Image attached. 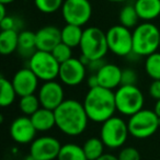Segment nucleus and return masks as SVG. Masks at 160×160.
<instances>
[{
	"label": "nucleus",
	"instance_id": "5",
	"mask_svg": "<svg viewBox=\"0 0 160 160\" xmlns=\"http://www.w3.org/2000/svg\"><path fill=\"white\" fill-rule=\"evenodd\" d=\"M129 134L137 139L149 138L159 129L160 118L153 110L142 109L127 121Z\"/></svg>",
	"mask_w": 160,
	"mask_h": 160
},
{
	"label": "nucleus",
	"instance_id": "19",
	"mask_svg": "<svg viewBox=\"0 0 160 160\" xmlns=\"http://www.w3.org/2000/svg\"><path fill=\"white\" fill-rule=\"evenodd\" d=\"M30 118L38 132L51 131L53 127L56 126V118L54 111L45 109L43 107H41L35 113L32 114Z\"/></svg>",
	"mask_w": 160,
	"mask_h": 160
},
{
	"label": "nucleus",
	"instance_id": "7",
	"mask_svg": "<svg viewBox=\"0 0 160 160\" xmlns=\"http://www.w3.org/2000/svg\"><path fill=\"white\" fill-rule=\"evenodd\" d=\"M129 129L127 122L118 116H112L102 123L100 128V138L105 147L110 149H118L123 147L128 137Z\"/></svg>",
	"mask_w": 160,
	"mask_h": 160
},
{
	"label": "nucleus",
	"instance_id": "28",
	"mask_svg": "<svg viewBox=\"0 0 160 160\" xmlns=\"http://www.w3.org/2000/svg\"><path fill=\"white\" fill-rule=\"evenodd\" d=\"M19 108H20L21 112L24 115L31 116L32 114H34L41 108V102L38 100V97L35 96V93L20 97Z\"/></svg>",
	"mask_w": 160,
	"mask_h": 160
},
{
	"label": "nucleus",
	"instance_id": "32",
	"mask_svg": "<svg viewBox=\"0 0 160 160\" xmlns=\"http://www.w3.org/2000/svg\"><path fill=\"white\" fill-rule=\"evenodd\" d=\"M118 160H140V152L135 147H124L118 155Z\"/></svg>",
	"mask_w": 160,
	"mask_h": 160
},
{
	"label": "nucleus",
	"instance_id": "10",
	"mask_svg": "<svg viewBox=\"0 0 160 160\" xmlns=\"http://www.w3.org/2000/svg\"><path fill=\"white\" fill-rule=\"evenodd\" d=\"M62 16L67 24L83 27L92 17V6L89 0H64Z\"/></svg>",
	"mask_w": 160,
	"mask_h": 160
},
{
	"label": "nucleus",
	"instance_id": "35",
	"mask_svg": "<svg viewBox=\"0 0 160 160\" xmlns=\"http://www.w3.org/2000/svg\"><path fill=\"white\" fill-rule=\"evenodd\" d=\"M107 62H104V58H101V59H93L90 60L87 65V68L91 71L92 73H97L101 68H102Z\"/></svg>",
	"mask_w": 160,
	"mask_h": 160
},
{
	"label": "nucleus",
	"instance_id": "29",
	"mask_svg": "<svg viewBox=\"0 0 160 160\" xmlns=\"http://www.w3.org/2000/svg\"><path fill=\"white\" fill-rule=\"evenodd\" d=\"M34 6L40 12L45 14L55 13L62 9L64 0H33Z\"/></svg>",
	"mask_w": 160,
	"mask_h": 160
},
{
	"label": "nucleus",
	"instance_id": "8",
	"mask_svg": "<svg viewBox=\"0 0 160 160\" xmlns=\"http://www.w3.org/2000/svg\"><path fill=\"white\" fill-rule=\"evenodd\" d=\"M28 67L42 81L55 80L59 75L60 64L53 56L52 52L38 51L29 58Z\"/></svg>",
	"mask_w": 160,
	"mask_h": 160
},
{
	"label": "nucleus",
	"instance_id": "14",
	"mask_svg": "<svg viewBox=\"0 0 160 160\" xmlns=\"http://www.w3.org/2000/svg\"><path fill=\"white\" fill-rule=\"evenodd\" d=\"M38 133L30 116L22 115L14 118L10 125V136L17 144H31Z\"/></svg>",
	"mask_w": 160,
	"mask_h": 160
},
{
	"label": "nucleus",
	"instance_id": "22",
	"mask_svg": "<svg viewBox=\"0 0 160 160\" xmlns=\"http://www.w3.org/2000/svg\"><path fill=\"white\" fill-rule=\"evenodd\" d=\"M83 30L81 27L75 24H67L62 29V42L75 48L80 45L81 38H82Z\"/></svg>",
	"mask_w": 160,
	"mask_h": 160
},
{
	"label": "nucleus",
	"instance_id": "15",
	"mask_svg": "<svg viewBox=\"0 0 160 160\" xmlns=\"http://www.w3.org/2000/svg\"><path fill=\"white\" fill-rule=\"evenodd\" d=\"M12 85L19 97H24L28 94H34L38 88L40 79L38 76L29 68H21L12 77Z\"/></svg>",
	"mask_w": 160,
	"mask_h": 160
},
{
	"label": "nucleus",
	"instance_id": "42",
	"mask_svg": "<svg viewBox=\"0 0 160 160\" xmlns=\"http://www.w3.org/2000/svg\"><path fill=\"white\" fill-rule=\"evenodd\" d=\"M105 1H109V2H123L125 0H105Z\"/></svg>",
	"mask_w": 160,
	"mask_h": 160
},
{
	"label": "nucleus",
	"instance_id": "33",
	"mask_svg": "<svg viewBox=\"0 0 160 160\" xmlns=\"http://www.w3.org/2000/svg\"><path fill=\"white\" fill-rule=\"evenodd\" d=\"M137 73L134 69L125 68L122 71V86H134L137 83Z\"/></svg>",
	"mask_w": 160,
	"mask_h": 160
},
{
	"label": "nucleus",
	"instance_id": "17",
	"mask_svg": "<svg viewBox=\"0 0 160 160\" xmlns=\"http://www.w3.org/2000/svg\"><path fill=\"white\" fill-rule=\"evenodd\" d=\"M122 71L118 65L105 64L100 70L97 72L99 79V86L110 90H116L122 86Z\"/></svg>",
	"mask_w": 160,
	"mask_h": 160
},
{
	"label": "nucleus",
	"instance_id": "39",
	"mask_svg": "<svg viewBox=\"0 0 160 160\" xmlns=\"http://www.w3.org/2000/svg\"><path fill=\"white\" fill-rule=\"evenodd\" d=\"M153 111H155V113L160 118V99L156 101L155 107H153Z\"/></svg>",
	"mask_w": 160,
	"mask_h": 160
},
{
	"label": "nucleus",
	"instance_id": "12",
	"mask_svg": "<svg viewBox=\"0 0 160 160\" xmlns=\"http://www.w3.org/2000/svg\"><path fill=\"white\" fill-rule=\"evenodd\" d=\"M62 145L53 136H41L30 145V153L38 160H57Z\"/></svg>",
	"mask_w": 160,
	"mask_h": 160
},
{
	"label": "nucleus",
	"instance_id": "31",
	"mask_svg": "<svg viewBox=\"0 0 160 160\" xmlns=\"http://www.w3.org/2000/svg\"><path fill=\"white\" fill-rule=\"evenodd\" d=\"M22 21L19 18L12 16H7L6 18L0 20V28L2 30H14V31H20L22 28Z\"/></svg>",
	"mask_w": 160,
	"mask_h": 160
},
{
	"label": "nucleus",
	"instance_id": "30",
	"mask_svg": "<svg viewBox=\"0 0 160 160\" xmlns=\"http://www.w3.org/2000/svg\"><path fill=\"white\" fill-rule=\"evenodd\" d=\"M52 54H53V56L57 59V62L59 64H62V62H67V60L72 57V48L67 44H65V43L60 42L52 51Z\"/></svg>",
	"mask_w": 160,
	"mask_h": 160
},
{
	"label": "nucleus",
	"instance_id": "1",
	"mask_svg": "<svg viewBox=\"0 0 160 160\" xmlns=\"http://www.w3.org/2000/svg\"><path fill=\"white\" fill-rule=\"evenodd\" d=\"M56 127L64 135L76 137L85 133L89 118L85 107L75 99H65L64 102L54 111Z\"/></svg>",
	"mask_w": 160,
	"mask_h": 160
},
{
	"label": "nucleus",
	"instance_id": "25",
	"mask_svg": "<svg viewBox=\"0 0 160 160\" xmlns=\"http://www.w3.org/2000/svg\"><path fill=\"white\" fill-rule=\"evenodd\" d=\"M83 151L87 156L88 160H97L102 155H104L105 145L101 138L91 137L88 138L82 146Z\"/></svg>",
	"mask_w": 160,
	"mask_h": 160
},
{
	"label": "nucleus",
	"instance_id": "36",
	"mask_svg": "<svg viewBox=\"0 0 160 160\" xmlns=\"http://www.w3.org/2000/svg\"><path fill=\"white\" fill-rule=\"evenodd\" d=\"M87 85L89 86V89L99 87V79H98V75H97V73H91V75L88 77Z\"/></svg>",
	"mask_w": 160,
	"mask_h": 160
},
{
	"label": "nucleus",
	"instance_id": "6",
	"mask_svg": "<svg viewBox=\"0 0 160 160\" xmlns=\"http://www.w3.org/2000/svg\"><path fill=\"white\" fill-rule=\"evenodd\" d=\"M116 111L124 116H132L144 109L145 97L136 85L120 86L114 91Z\"/></svg>",
	"mask_w": 160,
	"mask_h": 160
},
{
	"label": "nucleus",
	"instance_id": "3",
	"mask_svg": "<svg viewBox=\"0 0 160 160\" xmlns=\"http://www.w3.org/2000/svg\"><path fill=\"white\" fill-rule=\"evenodd\" d=\"M160 31L151 22H142L133 30V52L139 57H147L159 48Z\"/></svg>",
	"mask_w": 160,
	"mask_h": 160
},
{
	"label": "nucleus",
	"instance_id": "13",
	"mask_svg": "<svg viewBox=\"0 0 160 160\" xmlns=\"http://www.w3.org/2000/svg\"><path fill=\"white\" fill-rule=\"evenodd\" d=\"M41 107L55 111L65 100V92L62 83L55 80L45 81L38 92Z\"/></svg>",
	"mask_w": 160,
	"mask_h": 160
},
{
	"label": "nucleus",
	"instance_id": "23",
	"mask_svg": "<svg viewBox=\"0 0 160 160\" xmlns=\"http://www.w3.org/2000/svg\"><path fill=\"white\" fill-rule=\"evenodd\" d=\"M57 160H88L82 146L75 142L64 144L58 153Z\"/></svg>",
	"mask_w": 160,
	"mask_h": 160
},
{
	"label": "nucleus",
	"instance_id": "26",
	"mask_svg": "<svg viewBox=\"0 0 160 160\" xmlns=\"http://www.w3.org/2000/svg\"><path fill=\"white\" fill-rule=\"evenodd\" d=\"M139 17L135 9L134 5H126L121 9L120 13H118V21L120 24L124 25L125 28L128 29H135L138 25V21H139Z\"/></svg>",
	"mask_w": 160,
	"mask_h": 160
},
{
	"label": "nucleus",
	"instance_id": "40",
	"mask_svg": "<svg viewBox=\"0 0 160 160\" xmlns=\"http://www.w3.org/2000/svg\"><path fill=\"white\" fill-rule=\"evenodd\" d=\"M16 0H0V3H5V5H10V3L14 2Z\"/></svg>",
	"mask_w": 160,
	"mask_h": 160
},
{
	"label": "nucleus",
	"instance_id": "9",
	"mask_svg": "<svg viewBox=\"0 0 160 160\" xmlns=\"http://www.w3.org/2000/svg\"><path fill=\"white\" fill-rule=\"evenodd\" d=\"M109 51L114 55L127 57L133 52V32L122 24L113 25L107 31Z\"/></svg>",
	"mask_w": 160,
	"mask_h": 160
},
{
	"label": "nucleus",
	"instance_id": "41",
	"mask_svg": "<svg viewBox=\"0 0 160 160\" xmlns=\"http://www.w3.org/2000/svg\"><path fill=\"white\" fill-rule=\"evenodd\" d=\"M23 160H38L36 158H34L33 156L30 153V155H28V156H25L24 158H23Z\"/></svg>",
	"mask_w": 160,
	"mask_h": 160
},
{
	"label": "nucleus",
	"instance_id": "16",
	"mask_svg": "<svg viewBox=\"0 0 160 160\" xmlns=\"http://www.w3.org/2000/svg\"><path fill=\"white\" fill-rule=\"evenodd\" d=\"M36 47L40 51L52 52L62 42V30L55 25H46L36 32Z\"/></svg>",
	"mask_w": 160,
	"mask_h": 160
},
{
	"label": "nucleus",
	"instance_id": "27",
	"mask_svg": "<svg viewBox=\"0 0 160 160\" xmlns=\"http://www.w3.org/2000/svg\"><path fill=\"white\" fill-rule=\"evenodd\" d=\"M145 71L152 80H160V53L155 52L145 59Z\"/></svg>",
	"mask_w": 160,
	"mask_h": 160
},
{
	"label": "nucleus",
	"instance_id": "37",
	"mask_svg": "<svg viewBox=\"0 0 160 160\" xmlns=\"http://www.w3.org/2000/svg\"><path fill=\"white\" fill-rule=\"evenodd\" d=\"M97 160H118V156H114L112 153H104V155H102Z\"/></svg>",
	"mask_w": 160,
	"mask_h": 160
},
{
	"label": "nucleus",
	"instance_id": "21",
	"mask_svg": "<svg viewBox=\"0 0 160 160\" xmlns=\"http://www.w3.org/2000/svg\"><path fill=\"white\" fill-rule=\"evenodd\" d=\"M19 32L14 30H2L0 32V53L7 56L18 51Z\"/></svg>",
	"mask_w": 160,
	"mask_h": 160
},
{
	"label": "nucleus",
	"instance_id": "43",
	"mask_svg": "<svg viewBox=\"0 0 160 160\" xmlns=\"http://www.w3.org/2000/svg\"><path fill=\"white\" fill-rule=\"evenodd\" d=\"M159 48H160V41H159Z\"/></svg>",
	"mask_w": 160,
	"mask_h": 160
},
{
	"label": "nucleus",
	"instance_id": "4",
	"mask_svg": "<svg viewBox=\"0 0 160 160\" xmlns=\"http://www.w3.org/2000/svg\"><path fill=\"white\" fill-rule=\"evenodd\" d=\"M81 56L89 60L104 58L109 52L107 34L97 27H89L83 30L82 38L79 45Z\"/></svg>",
	"mask_w": 160,
	"mask_h": 160
},
{
	"label": "nucleus",
	"instance_id": "24",
	"mask_svg": "<svg viewBox=\"0 0 160 160\" xmlns=\"http://www.w3.org/2000/svg\"><path fill=\"white\" fill-rule=\"evenodd\" d=\"M17 91L12 81L8 80L3 76L0 78V105L2 108L10 107L17 98Z\"/></svg>",
	"mask_w": 160,
	"mask_h": 160
},
{
	"label": "nucleus",
	"instance_id": "20",
	"mask_svg": "<svg viewBox=\"0 0 160 160\" xmlns=\"http://www.w3.org/2000/svg\"><path fill=\"white\" fill-rule=\"evenodd\" d=\"M36 47V34L29 30H23L19 32V45L18 52L23 57L30 58L35 52Z\"/></svg>",
	"mask_w": 160,
	"mask_h": 160
},
{
	"label": "nucleus",
	"instance_id": "38",
	"mask_svg": "<svg viewBox=\"0 0 160 160\" xmlns=\"http://www.w3.org/2000/svg\"><path fill=\"white\" fill-rule=\"evenodd\" d=\"M6 6L5 3H0V20L7 17V13H6Z\"/></svg>",
	"mask_w": 160,
	"mask_h": 160
},
{
	"label": "nucleus",
	"instance_id": "2",
	"mask_svg": "<svg viewBox=\"0 0 160 160\" xmlns=\"http://www.w3.org/2000/svg\"><path fill=\"white\" fill-rule=\"evenodd\" d=\"M82 104L89 120L94 123L102 124L114 116V113L116 112L114 91L101 86L89 89L85 96Z\"/></svg>",
	"mask_w": 160,
	"mask_h": 160
},
{
	"label": "nucleus",
	"instance_id": "34",
	"mask_svg": "<svg viewBox=\"0 0 160 160\" xmlns=\"http://www.w3.org/2000/svg\"><path fill=\"white\" fill-rule=\"evenodd\" d=\"M149 94L152 99L156 101L160 99V80H152V82L150 83L148 88Z\"/></svg>",
	"mask_w": 160,
	"mask_h": 160
},
{
	"label": "nucleus",
	"instance_id": "11",
	"mask_svg": "<svg viewBox=\"0 0 160 160\" xmlns=\"http://www.w3.org/2000/svg\"><path fill=\"white\" fill-rule=\"evenodd\" d=\"M87 77V66L80 58L71 57L67 62L60 64L58 78L62 85L76 87L82 83Z\"/></svg>",
	"mask_w": 160,
	"mask_h": 160
},
{
	"label": "nucleus",
	"instance_id": "18",
	"mask_svg": "<svg viewBox=\"0 0 160 160\" xmlns=\"http://www.w3.org/2000/svg\"><path fill=\"white\" fill-rule=\"evenodd\" d=\"M134 6L144 22H150L160 16V0H136Z\"/></svg>",
	"mask_w": 160,
	"mask_h": 160
}]
</instances>
